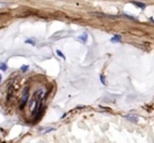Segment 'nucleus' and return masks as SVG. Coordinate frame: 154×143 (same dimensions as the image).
Listing matches in <instances>:
<instances>
[{
    "label": "nucleus",
    "instance_id": "f257e3e1",
    "mask_svg": "<svg viewBox=\"0 0 154 143\" xmlns=\"http://www.w3.org/2000/svg\"><path fill=\"white\" fill-rule=\"evenodd\" d=\"M27 99H29V88H25L24 92H23L22 97L20 99V102H19V108L20 110H23L25 105H26Z\"/></svg>",
    "mask_w": 154,
    "mask_h": 143
},
{
    "label": "nucleus",
    "instance_id": "f03ea898",
    "mask_svg": "<svg viewBox=\"0 0 154 143\" xmlns=\"http://www.w3.org/2000/svg\"><path fill=\"white\" fill-rule=\"evenodd\" d=\"M121 40V36L120 35H116L114 37H112L111 38V41L112 42H118V41Z\"/></svg>",
    "mask_w": 154,
    "mask_h": 143
},
{
    "label": "nucleus",
    "instance_id": "7ed1b4c3",
    "mask_svg": "<svg viewBox=\"0 0 154 143\" xmlns=\"http://www.w3.org/2000/svg\"><path fill=\"white\" fill-rule=\"evenodd\" d=\"M126 119H128V120L130 121H133V122H137V120H136V117H132V116H125Z\"/></svg>",
    "mask_w": 154,
    "mask_h": 143
},
{
    "label": "nucleus",
    "instance_id": "20e7f679",
    "mask_svg": "<svg viewBox=\"0 0 154 143\" xmlns=\"http://www.w3.org/2000/svg\"><path fill=\"white\" fill-rule=\"evenodd\" d=\"M56 52H57V55H58V56H60V57L63 58V59H65V56L63 55V54H62V52L60 51V49H57V51H56Z\"/></svg>",
    "mask_w": 154,
    "mask_h": 143
},
{
    "label": "nucleus",
    "instance_id": "39448f33",
    "mask_svg": "<svg viewBox=\"0 0 154 143\" xmlns=\"http://www.w3.org/2000/svg\"><path fill=\"white\" fill-rule=\"evenodd\" d=\"M133 3L135 4V5H137V6H140V8H145V4H143V3H138V2H136V1H133Z\"/></svg>",
    "mask_w": 154,
    "mask_h": 143
},
{
    "label": "nucleus",
    "instance_id": "423d86ee",
    "mask_svg": "<svg viewBox=\"0 0 154 143\" xmlns=\"http://www.w3.org/2000/svg\"><path fill=\"white\" fill-rule=\"evenodd\" d=\"M0 68H1L2 71H6L8 66H6V64H5V63H1V64H0Z\"/></svg>",
    "mask_w": 154,
    "mask_h": 143
},
{
    "label": "nucleus",
    "instance_id": "0eeeda50",
    "mask_svg": "<svg viewBox=\"0 0 154 143\" xmlns=\"http://www.w3.org/2000/svg\"><path fill=\"white\" fill-rule=\"evenodd\" d=\"M27 70H29V65H22L21 66V72H23V73L26 72Z\"/></svg>",
    "mask_w": 154,
    "mask_h": 143
},
{
    "label": "nucleus",
    "instance_id": "6e6552de",
    "mask_svg": "<svg viewBox=\"0 0 154 143\" xmlns=\"http://www.w3.org/2000/svg\"><path fill=\"white\" fill-rule=\"evenodd\" d=\"M86 37H87V36H86V34H84V36L83 37H79V39H82L83 41H85L86 40Z\"/></svg>",
    "mask_w": 154,
    "mask_h": 143
},
{
    "label": "nucleus",
    "instance_id": "1a4fd4ad",
    "mask_svg": "<svg viewBox=\"0 0 154 143\" xmlns=\"http://www.w3.org/2000/svg\"><path fill=\"white\" fill-rule=\"evenodd\" d=\"M1 80H2V78H1V74H0V83H1Z\"/></svg>",
    "mask_w": 154,
    "mask_h": 143
}]
</instances>
